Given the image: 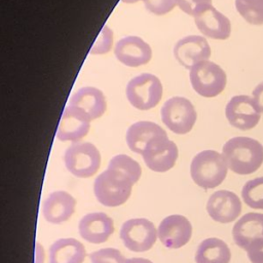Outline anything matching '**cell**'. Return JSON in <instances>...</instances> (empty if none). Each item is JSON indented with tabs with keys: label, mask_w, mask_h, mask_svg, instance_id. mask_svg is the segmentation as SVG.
<instances>
[{
	"label": "cell",
	"mask_w": 263,
	"mask_h": 263,
	"mask_svg": "<svg viewBox=\"0 0 263 263\" xmlns=\"http://www.w3.org/2000/svg\"><path fill=\"white\" fill-rule=\"evenodd\" d=\"M222 155L233 173L250 175L263 163V145L253 138L234 137L224 144Z\"/></svg>",
	"instance_id": "6da1fadb"
},
{
	"label": "cell",
	"mask_w": 263,
	"mask_h": 263,
	"mask_svg": "<svg viewBox=\"0 0 263 263\" xmlns=\"http://www.w3.org/2000/svg\"><path fill=\"white\" fill-rule=\"evenodd\" d=\"M134 184L124 174L107 167L96 178L93 192L98 201L103 205L118 206L129 198Z\"/></svg>",
	"instance_id": "7a4b0ae2"
},
{
	"label": "cell",
	"mask_w": 263,
	"mask_h": 263,
	"mask_svg": "<svg viewBox=\"0 0 263 263\" xmlns=\"http://www.w3.org/2000/svg\"><path fill=\"white\" fill-rule=\"evenodd\" d=\"M228 166L222 154L215 150H203L197 153L190 164L193 182L203 188L218 187L227 176Z\"/></svg>",
	"instance_id": "3957f363"
},
{
	"label": "cell",
	"mask_w": 263,
	"mask_h": 263,
	"mask_svg": "<svg viewBox=\"0 0 263 263\" xmlns=\"http://www.w3.org/2000/svg\"><path fill=\"white\" fill-rule=\"evenodd\" d=\"M162 91V84L158 77L153 74L142 73L128 81L125 95L133 107L146 111L159 103Z\"/></svg>",
	"instance_id": "277c9868"
},
{
	"label": "cell",
	"mask_w": 263,
	"mask_h": 263,
	"mask_svg": "<svg viewBox=\"0 0 263 263\" xmlns=\"http://www.w3.org/2000/svg\"><path fill=\"white\" fill-rule=\"evenodd\" d=\"M66 168L75 177L89 178L101 165V154L98 148L88 142L72 143L65 151Z\"/></svg>",
	"instance_id": "5b68a950"
},
{
	"label": "cell",
	"mask_w": 263,
	"mask_h": 263,
	"mask_svg": "<svg viewBox=\"0 0 263 263\" xmlns=\"http://www.w3.org/2000/svg\"><path fill=\"white\" fill-rule=\"evenodd\" d=\"M189 78L193 89L204 98L217 97L224 90L227 83L224 70L211 61L195 64L190 69Z\"/></svg>",
	"instance_id": "8992f818"
},
{
	"label": "cell",
	"mask_w": 263,
	"mask_h": 263,
	"mask_svg": "<svg viewBox=\"0 0 263 263\" xmlns=\"http://www.w3.org/2000/svg\"><path fill=\"white\" fill-rule=\"evenodd\" d=\"M160 114L164 125L177 135L188 134L197 119L194 106L183 97H173L166 100L161 107Z\"/></svg>",
	"instance_id": "52a82bcc"
},
{
	"label": "cell",
	"mask_w": 263,
	"mask_h": 263,
	"mask_svg": "<svg viewBox=\"0 0 263 263\" xmlns=\"http://www.w3.org/2000/svg\"><path fill=\"white\" fill-rule=\"evenodd\" d=\"M158 237L154 224L145 218L129 219L121 225L120 238L126 249L133 252L150 250Z\"/></svg>",
	"instance_id": "ba28073f"
},
{
	"label": "cell",
	"mask_w": 263,
	"mask_h": 263,
	"mask_svg": "<svg viewBox=\"0 0 263 263\" xmlns=\"http://www.w3.org/2000/svg\"><path fill=\"white\" fill-rule=\"evenodd\" d=\"M141 155L148 168L156 173H164L175 165L178 158V147L165 133L153 138Z\"/></svg>",
	"instance_id": "9c48e42d"
},
{
	"label": "cell",
	"mask_w": 263,
	"mask_h": 263,
	"mask_svg": "<svg viewBox=\"0 0 263 263\" xmlns=\"http://www.w3.org/2000/svg\"><path fill=\"white\" fill-rule=\"evenodd\" d=\"M225 115L228 122L240 130L254 128L261 118V112L253 98L245 95L234 96L230 99L225 107Z\"/></svg>",
	"instance_id": "30bf717a"
},
{
	"label": "cell",
	"mask_w": 263,
	"mask_h": 263,
	"mask_svg": "<svg viewBox=\"0 0 263 263\" xmlns=\"http://www.w3.org/2000/svg\"><path fill=\"white\" fill-rule=\"evenodd\" d=\"M158 238L168 249H179L185 246L192 236V225L182 215H170L158 226Z\"/></svg>",
	"instance_id": "8fae6325"
},
{
	"label": "cell",
	"mask_w": 263,
	"mask_h": 263,
	"mask_svg": "<svg viewBox=\"0 0 263 263\" xmlns=\"http://www.w3.org/2000/svg\"><path fill=\"white\" fill-rule=\"evenodd\" d=\"M206 212L216 222L230 223L240 215L241 201L232 191L218 190L210 196L206 202Z\"/></svg>",
	"instance_id": "7c38bea8"
},
{
	"label": "cell",
	"mask_w": 263,
	"mask_h": 263,
	"mask_svg": "<svg viewBox=\"0 0 263 263\" xmlns=\"http://www.w3.org/2000/svg\"><path fill=\"white\" fill-rule=\"evenodd\" d=\"M90 121V118L84 112L76 107L67 105L61 116L57 138L63 142H79L87 135Z\"/></svg>",
	"instance_id": "4fadbf2b"
},
{
	"label": "cell",
	"mask_w": 263,
	"mask_h": 263,
	"mask_svg": "<svg viewBox=\"0 0 263 263\" xmlns=\"http://www.w3.org/2000/svg\"><path fill=\"white\" fill-rule=\"evenodd\" d=\"M174 55L180 65L191 69L195 64L209 60L211 47L204 37L190 35L183 37L175 44Z\"/></svg>",
	"instance_id": "5bb4252c"
},
{
	"label": "cell",
	"mask_w": 263,
	"mask_h": 263,
	"mask_svg": "<svg viewBox=\"0 0 263 263\" xmlns=\"http://www.w3.org/2000/svg\"><path fill=\"white\" fill-rule=\"evenodd\" d=\"M116 59L127 67H140L152 57L150 45L138 36H126L117 41L114 48Z\"/></svg>",
	"instance_id": "9a60e30c"
},
{
	"label": "cell",
	"mask_w": 263,
	"mask_h": 263,
	"mask_svg": "<svg viewBox=\"0 0 263 263\" xmlns=\"http://www.w3.org/2000/svg\"><path fill=\"white\" fill-rule=\"evenodd\" d=\"M80 236L90 243H103L114 232L113 220L103 212L88 213L83 216L78 225Z\"/></svg>",
	"instance_id": "2e32d148"
},
{
	"label": "cell",
	"mask_w": 263,
	"mask_h": 263,
	"mask_svg": "<svg viewBox=\"0 0 263 263\" xmlns=\"http://www.w3.org/2000/svg\"><path fill=\"white\" fill-rule=\"evenodd\" d=\"M234 242L246 252L249 248L263 240V214L247 213L233 226Z\"/></svg>",
	"instance_id": "e0dca14e"
},
{
	"label": "cell",
	"mask_w": 263,
	"mask_h": 263,
	"mask_svg": "<svg viewBox=\"0 0 263 263\" xmlns=\"http://www.w3.org/2000/svg\"><path fill=\"white\" fill-rule=\"evenodd\" d=\"M75 206L76 200L70 193L63 190L54 191L43 201V217L51 224H62L71 218Z\"/></svg>",
	"instance_id": "ac0fdd59"
},
{
	"label": "cell",
	"mask_w": 263,
	"mask_h": 263,
	"mask_svg": "<svg viewBox=\"0 0 263 263\" xmlns=\"http://www.w3.org/2000/svg\"><path fill=\"white\" fill-rule=\"evenodd\" d=\"M194 22L197 29L209 38L225 40L230 36L231 24L229 18L213 5L194 16Z\"/></svg>",
	"instance_id": "d6986e66"
},
{
	"label": "cell",
	"mask_w": 263,
	"mask_h": 263,
	"mask_svg": "<svg viewBox=\"0 0 263 263\" xmlns=\"http://www.w3.org/2000/svg\"><path fill=\"white\" fill-rule=\"evenodd\" d=\"M68 105L84 112L90 120L101 117L107 108L104 93L99 88L92 86H84L75 91Z\"/></svg>",
	"instance_id": "ffe728a7"
},
{
	"label": "cell",
	"mask_w": 263,
	"mask_h": 263,
	"mask_svg": "<svg viewBox=\"0 0 263 263\" xmlns=\"http://www.w3.org/2000/svg\"><path fill=\"white\" fill-rule=\"evenodd\" d=\"M165 134V130L152 121H138L126 130L125 140L128 148L138 154H142L147 144L155 137Z\"/></svg>",
	"instance_id": "44dd1931"
},
{
	"label": "cell",
	"mask_w": 263,
	"mask_h": 263,
	"mask_svg": "<svg viewBox=\"0 0 263 263\" xmlns=\"http://www.w3.org/2000/svg\"><path fill=\"white\" fill-rule=\"evenodd\" d=\"M85 257L84 246L72 237L60 238L49 247V263H83Z\"/></svg>",
	"instance_id": "7402d4cb"
},
{
	"label": "cell",
	"mask_w": 263,
	"mask_h": 263,
	"mask_svg": "<svg viewBox=\"0 0 263 263\" xmlns=\"http://www.w3.org/2000/svg\"><path fill=\"white\" fill-rule=\"evenodd\" d=\"M194 259L196 263H229L231 252L225 241L210 237L199 243Z\"/></svg>",
	"instance_id": "603a6c76"
},
{
	"label": "cell",
	"mask_w": 263,
	"mask_h": 263,
	"mask_svg": "<svg viewBox=\"0 0 263 263\" xmlns=\"http://www.w3.org/2000/svg\"><path fill=\"white\" fill-rule=\"evenodd\" d=\"M238 13L251 25H263V0H235Z\"/></svg>",
	"instance_id": "cb8c5ba5"
},
{
	"label": "cell",
	"mask_w": 263,
	"mask_h": 263,
	"mask_svg": "<svg viewBox=\"0 0 263 263\" xmlns=\"http://www.w3.org/2000/svg\"><path fill=\"white\" fill-rule=\"evenodd\" d=\"M245 203L256 210H263V177L249 180L241 189Z\"/></svg>",
	"instance_id": "d4e9b609"
},
{
	"label": "cell",
	"mask_w": 263,
	"mask_h": 263,
	"mask_svg": "<svg viewBox=\"0 0 263 263\" xmlns=\"http://www.w3.org/2000/svg\"><path fill=\"white\" fill-rule=\"evenodd\" d=\"M108 167L124 174L135 184L139 181L142 174V168L140 164L135 159L125 154H118L113 156L109 161Z\"/></svg>",
	"instance_id": "484cf974"
},
{
	"label": "cell",
	"mask_w": 263,
	"mask_h": 263,
	"mask_svg": "<svg viewBox=\"0 0 263 263\" xmlns=\"http://www.w3.org/2000/svg\"><path fill=\"white\" fill-rule=\"evenodd\" d=\"M91 263H128L119 250L114 248H104L92 252L89 255Z\"/></svg>",
	"instance_id": "4316f807"
},
{
	"label": "cell",
	"mask_w": 263,
	"mask_h": 263,
	"mask_svg": "<svg viewBox=\"0 0 263 263\" xmlns=\"http://www.w3.org/2000/svg\"><path fill=\"white\" fill-rule=\"evenodd\" d=\"M113 43V32L112 30L105 25L99 34L98 38L92 44L89 53L90 54H104L111 49Z\"/></svg>",
	"instance_id": "83f0119b"
},
{
	"label": "cell",
	"mask_w": 263,
	"mask_h": 263,
	"mask_svg": "<svg viewBox=\"0 0 263 263\" xmlns=\"http://www.w3.org/2000/svg\"><path fill=\"white\" fill-rule=\"evenodd\" d=\"M177 4L185 13L196 16L212 5V0H177Z\"/></svg>",
	"instance_id": "f1b7e54d"
},
{
	"label": "cell",
	"mask_w": 263,
	"mask_h": 263,
	"mask_svg": "<svg viewBox=\"0 0 263 263\" xmlns=\"http://www.w3.org/2000/svg\"><path fill=\"white\" fill-rule=\"evenodd\" d=\"M147 10L156 15H163L175 8L177 0H143Z\"/></svg>",
	"instance_id": "f546056e"
},
{
	"label": "cell",
	"mask_w": 263,
	"mask_h": 263,
	"mask_svg": "<svg viewBox=\"0 0 263 263\" xmlns=\"http://www.w3.org/2000/svg\"><path fill=\"white\" fill-rule=\"evenodd\" d=\"M247 254L252 263H263V240L252 245Z\"/></svg>",
	"instance_id": "4dcf8cb0"
},
{
	"label": "cell",
	"mask_w": 263,
	"mask_h": 263,
	"mask_svg": "<svg viewBox=\"0 0 263 263\" xmlns=\"http://www.w3.org/2000/svg\"><path fill=\"white\" fill-rule=\"evenodd\" d=\"M252 95L257 108L261 113H263V81L254 88Z\"/></svg>",
	"instance_id": "1f68e13d"
},
{
	"label": "cell",
	"mask_w": 263,
	"mask_h": 263,
	"mask_svg": "<svg viewBox=\"0 0 263 263\" xmlns=\"http://www.w3.org/2000/svg\"><path fill=\"white\" fill-rule=\"evenodd\" d=\"M128 263H153V262L145 258H132V259H128Z\"/></svg>",
	"instance_id": "d6a6232c"
},
{
	"label": "cell",
	"mask_w": 263,
	"mask_h": 263,
	"mask_svg": "<svg viewBox=\"0 0 263 263\" xmlns=\"http://www.w3.org/2000/svg\"><path fill=\"white\" fill-rule=\"evenodd\" d=\"M121 1L124 2V3H135V2H138L140 0H121Z\"/></svg>",
	"instance_id": "836d02e7"
}]
</instances>
